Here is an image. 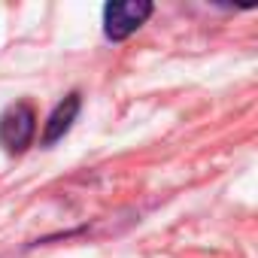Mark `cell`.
Returning <instances> with one entry per match:
<instances>
[{
	"mask_svg": "<svg viewBox=\"0 0 258 258\" xmlns=\"http://www.w3.org/2000/svg\"><path fill=\"white\" fill-rule=\"evenodd\" d=\"M152 10L155 7L149 4V0H112V4L103 7V34L112 43L127 40L137 28L146 25Z\"/></svg>",
	"mask_w": 258,
	"mask_h": 258,
	"instance_id": "cell-2",
	"label": "cell"
},
{
	"mask_svg": "<svg viewBox=\"0 0 258 258\" xmlns=\"http://www.w3.org/2000/svg\"><path fill=\"white\" fill-rule=\"evenodd\" d=\"M37 134V112L28 100L10 103L4 112H0V146H4L10 155H22Z\"/></svg>",
	"mask_w": 258,
	"mask_h": 258,
	"instance_id": "cell-1",
	"label": "cell"
},
{
	"mask_svg": "<svg viewBox=\"0 0 258 258\" xmlns=\"http://www.w3.org/2000/svg\"><path fill=\"white\" fill-rule=\"evenodd\" d=\"M79 106H82V97L73 91V94H67L58 106H55V112L49 115V121H46V131H43V146H52L55 140H61L67 131H70V124L76 121V115H79Z\"/></svg>",
	"mask_w": 258,
	"mask_h": 258,
	"instance_id": "cell-3",
	"label": "cell"
}]
</instances>
